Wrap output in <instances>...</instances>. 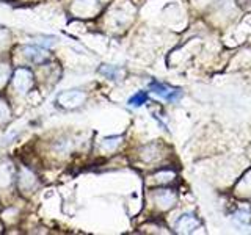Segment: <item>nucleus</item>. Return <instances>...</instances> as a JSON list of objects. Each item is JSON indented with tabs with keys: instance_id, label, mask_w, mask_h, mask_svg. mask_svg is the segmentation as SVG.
I'll return each mask as SVG.
<instances>
[{
	"instance_id": "1",
	"label": "nucleus",
	"mask_w": 251,
	"mask_h": 235,
	"mask_svg": "<svg viewBox=\"0 0 251 235\" xmlns=\"http://www.w3.org/2000/svg\"><path fill=\"white\" fill-rule=\"evenodd\" d=\"M33 83H35L33 74H31V70H28L27 68H18L14 70L13 86L18 93H21V94L28 93L31 88H33Z\"/></svg>"
},
{
	"instance_id": "2",
	"label": "nucleus",
	"mask_w": 251,
	"mask_h": 235,
	"mask_svg": "<svg viewBox=\"0 0 251 235\" xmlns=\"http://www.w3.org/2000/svg\"><path fill=\"white\" fill-rule=\"evenodd\" d=\"M86 99V94L80 90H69V91H65L61 93L57 102L60 104V107L66 108V110H73V108H77L80 107Z\"/></svg>"
},
{
	"instance_id": "3",
	"label": "nucleus",
	"mask_w": 251,
	"mask_h": 235,
	"mask_svg": "<svg viewBox=\"0 0 251 235\" xmlns=\"http://www.w3.org/2000/svg\"><path fill=\"white\" fill-rule=\"evenodd\" d=\"M100 8L99 0H75L73 5V13L80 18H91Z\"/></svg>"
},
{
	"instance_id": "4",
	"label": "nucleus",
	"mask_w": 251,
	"mask_h": 235,
	"mask_svg": "<svg viewBox=\"0 0 251 235\" xmlns=\"http://www.w3.org/2000/svg\"><path fill=\"white\" fill-rule=\"evenodd\" d=\"M149 90H151L155 96H159L165 100H170V102H175L182 96V91L180 90L173 88V86H168L165 83H159V82H152L151 86H149Z\"/></svg>"
},
{
	"instance_id": "5",
	"label": "nucleus",
	"mask_w": 251,
	"mask_h": 235,
	"mask_svg": "<svg viewBox=\"0 0 251 235\" xmlns=\"http://www.w3.org/2000/svg\"><path fill=\"white\" fill-rule=\"evenodd\" d=\"M200 227V219L193 213H184L176 221V232L177 234H192Z\"/></svg>"
},
{
	"instance_id": "6",
	"label": "nucleus",
	"mask_w": 251,
	"mask_h": 235,
	"mask_svg": "<svg viewBox=\"0 0 251 235\" xmlns=\"http://www.w3.org/2000/svg\"><path fill=\"white\" fill-rule=\"evenodd\" d=\"M21 52H22V57L30 63H44L49 58L47 50L38 46H24Z\"/></svg>"
},
{
	"instance_id": "7",
	"label": "nucleus",
	"mask_w": 251,
	"mask_h": 235,
	"mask_svg": "<svg viewBox=\"0 0 251 235\" xmlns=\"http://www.w3.org/2000/svg\"><path fill=\"white\" fill-rule=\"evenodd\" d=\"M176 199H177V196L175 190H170V188H163V190L154 191V201L157 202V206L163 210L171 209L176 204Z\"/></svg>"
},
{
	"instance_id": "8",
	"label": "nucleus",
	"mask_w": 251,
	"mask_h": 235,
	"mask_svg": "<svg viewBox=\"0 0 251 235\" xmlns=\"http://www.w3.org/2000/svg\"><path fill=\"white\" fill-rule=\"evenodd\" d=\"M18 187L22 193H28L36 187V177L27 168H22L18 174Z\"/></svg>"
},
{
	"instance_id": "9",
	"label": "nucleus",
	"mask_w": 251,
	"mask_h": 235,
	"mask_svg": "<svg viewBox=\"0 0 251 235\" xmlns=\"http://www.w3.org/2000/svg\"><path fill=\"white\" fill-rule=\"evenodd\" d=\"M16 176V171L13 168V164L10 163H2L0 164V188H6L13 184Z\"/></svg>"
},
{
	"instance_id": "10",
	"label": "nucleus",
	"mask_w": 251,
	"mask_h": 235,
	"mask_svg": "<svg viewBox=\"0 0 251 235\" xmlns=\"http://www.w3.org/2000/svg\"><path fill=\"white\" fill-rule=\"evenodd\" d=\"M235 194L240 198H251V169L247 171V174L235 185Z\"/></svg>"
},
{
	"instance_id": "11",
	"label": "nucleus",
	"mask_w": 251,
	"mask_h": 235,
	"mask_svg": "<svg viewBox=\"0 0 251 235\" xmlns=\"http://www.w3.org/2000/svg\"><path fill=\"white\" fill-rule=\"evenodd\" d=\"M100 74H104L110 80H120L123 77V70L116 66H110V65H104L100 68Z\"/></svg>"
},
{
	"instance_id": "12",
	"label": "nucleus",
	"mask_w": 251,
	"mask_h": 235,
	"mask_svg": "<svg viewBox=\"0 0 251 235\" xmlns=\"http://www.w3.org/2000/svg\"><path fill=\"white\" fill-rule=\"evenodd\" d=\"M120 143H121V137H108L102 140L100 146L104 151H115V149L120 146Z\"/></svg>"
},
{
	"instance_id": "13",
	"label": "nucleus",
	"mask_w": 251,
	"mask_h": 235,
	"mask_svg": "<svg viewBox=\"0 0 251 235\" xmlns=\"http://www.w3.org/2000/svg\"><path fill=\"white\" fill-rule=\"evenodd\" d=\"M148 100V94L145 91H138L137 94H133V96L129 99V105L130 107H141L143 104H146Z\"/></svg>"
},
{
	"instance_id": "14",
	"label": "nucleus",
	"mask_w": 251,
	"mask_h": 235,
	"mask_svg": "<svg viewBox=\"0 0 251 235\" xmlns=\"http://www.w3.org/2000/svg\"><path fill=\"white\" fill-rule=\"evenodd\" d=\"M154 179H155V182H159V184H170L171 180L175 179V172L173 171H160L154 176Z\"/></svg>"
},
{
	"instance_id": "15",
	"label": "nucleus",
	"mask_w": 251,
	"mask_h": 235,
	"mask_svg": "<svg viewBox=\"0 0 251 235\" xmlns=\"http://www.w3.org/2000/svg\"><path fill=\"white\" fill-rule=\"evenodd\" d=\"M11 118V110L8 107L5 100H0V124H5L6 121H10Z\"/></svg>"
},
{
	"instance_id": "16",
	"label": "nucleus",
	"mask_w": 251,
	"mask_h": 235,
	"mask_svg": "<svg viewBox=\"0 0 251 235\" xmlns=\"http://www.w3.org/2000/svg\"><path fill=\"white\" fill-rule=\"evenodd\" d=\"M235 221H239L240 224H251V213L247 210H239V212H235Z\"/></svg>"
},
{
	"instance_id": "17",
	"label": "nucleus",
	"mask_w": 251,
	"mask_h": 235,
	"mask_svg": "<svg viewBox=\"0 0 251 235\" xmlns=\"http://www.w3.org/2000/svg\"><path fill=\"white\" fill-rule=\"evenodd\" d=\"M8 77H10V69L8 66H0V86H3L8 80Z\"/></svg>"
}]
</instances>
